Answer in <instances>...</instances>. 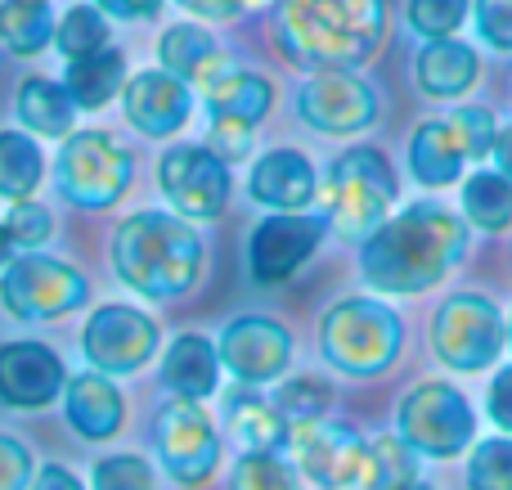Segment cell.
<instances>
[{
    "instance_id": "9",
    "label": "cell",
    "mask_w": 512,
    "mask_h": 490,
    "mask_svg": "<svg viewBox=\"0 0 512 490\" xmlns=\"http://www.w3.org/2000/svg\"><path fill=\"white\" fill-rule=\"evenodd\" d=\"M432 351L450 369L477 374V369L495 365L504 351V315L490 297L481 293H459L436 311L432 320Z\"/></svg>"
},
{
    "instance_id": "29",
    "label": "cell",
    "mask_w": 512,
    "mask_h": 490,
    "mask_svg": "<svg viewBox=\"0 0 512 490\" xmlns=\"http://www.w3.org/2000/svg\"><path fill=\"white\" fill-rule=\"evenodd\" d=\"M45 176L41 144L23 131H0V198H18L23 203Z\"/></svg>"
},
{
    "instance_id": "48",
    "label": "cell",
    "mask_w": 512,
    "mask_h": 490,
    "mask_svg": "<svg viewBox=\"0 0 512 490\" xmlns=\"http://www.w3.org/2000/svg\"><path fill=\"white\" fill-rule=\"evenodd\" d=\"M495 162H499V176H508L512 180V126H504V131L495 135Z\"/></svg>"
},
{
    "instance_id": "16",
    "label": "cell",
    "mask_w": 512,
    "mask_h": 490,
    "mask_svg": "<svg viewBox=\"0 0 512 490\" xmlns=\"http://www.w3.org/2000/svg\"><path fill=\"white\" fill-rule=\"evenodd\" d=\"M216 356H221V365L239 383H274L292 360V338L274 320L248 315V320H234L221 333V351Z\"/></svg>"
},
{
    "instance_id": "51",
    "label": "cell",
    "mask_w": 512,
    "mask_h": 490,
    "mask_svg": "<svg viewBox=\"0 0 512 490\" xmlns=\"http://www.w3.org/2000/svg\"><path fill=\"white\" fill-rule=\"evenodd\" d=\"M405 490H432V486H418V482H414V486H405Z\"/></svg>"
},
{
    "instance_id": "49",
    "label": "cell",
    "mask_w": 512,
    "mask_h": 490,
    "mask_svg": "<svg viewBox=\"0 0 512 490\" xmlns=\"http://www.w3.org/2000/svg\"><path fill=\"white\" fill-rule=\"evenodd\" d=\"M265 5H279V0H234V9H239V14H243V9H265Z\"/></svg>"
},
{
    "instance_id": "20",
    "label": "cell",
    "mask_w": 512,
    "mask_h": 490,
    "mask_svg": "<svg viewBox=\"0 0 512 490\" xmlns=\"http://www.w3.org/2000/svg\"><path fill=\"white\" fill-rule=\"evenodd\" d=\"M248 189L261 207L301 212V207L315 198V167H310V158L297 149H274V153H265V158H256Z\"/></svg>"
},
{
    "instance_id": "39",
    "label": "cell",
    "mask_w": 512,
    "mask_h": 490,
    "mask_svg": "<svg viewBox=\"0 0 512 490\" xmlns=\"http://www.w3.org/2000/svg\"><path fill=\"white\" fill-rule=\"evenodd\" d=\"M95 490H153V468L140 455H108L95 464Z\"/></svg>"
},
{
    "instance_id": "26",
    "label": "cell",
    "mask_w": 512,
    "mask_h": 490,
    "mask_svg": "<svg viewBox=\"0 0 512 490\" xmlns=\"http://www.w3.org/2000/svg\"><path fill=\"white\" fill-rule=\"evenodd\" d=\"M477 81V54L472 45H459V41H432L423 54H418V86L427 95H441V99H454Z\"/></svg>"
},
{
    "instance_id": "12",
    "label": "cell",
    "mask_w": 512,
    "mask_h": 490,
    "mask_svg": "<svg viewBox=\"0 0 512 490\" xmlns=\"http://www.w3.org/2000/svg\"><path fill=\"white\" fill-rule=\"evenodd\" d=\"M81 347L104 374H135L158 351V324L135 306H99L86 320Z\"/></svg>"
},
{
    "instance_id": "36",
    "label": "cell",
    "mask_w": 512,
    "mask_h": 490,
    "mask_svg": "<svg viewBox=\"0 0 512 490\" xmlns=\"http://www.w3.org/2000/svg\"><path fill=\"white\" fill-rule=\"evenodd\" d=\"M468 18V0H409V27L427 41H445Z\"/></svg>"
},
{
    "instance_id": "41",
    "label": "cell",
    "mask_w": 512,
    "mask_h": 490,
    "mask_svg": "<svg viewBox=\"0 0 512 490\" xmlns=\"http://www.w3.org/2000/svg\"><path fill=\"white\" fill-rule=\"evenodd\" d=\"M477 32L495 50H512V0H477Z\"/></svg>"
},
{
    "instance_id": "25",
    "label": "cell",
    "mask_w": 512,
    "mask_h": 490,
    "mask_svg": "<svg viewBox=\"0 0 512 490\" xmlns=\"http://www.w3.org/2000/svg\"><path fill=\"white\" fill-rule=\"evenodd\" d=\"M463 149L454 140L450 122H423L414 131V144H409V171H414L423 185H454L463 171Z\"/></svg>"
},
{
    "instance_id": "37",
    "label": "cell",
    "mask_w": 512,
    "mask_h": 490,
    "mask_svg": "<svg viewBox=\"0 0 512 490\" xmlns=\"http://www.w3.org/2000/svg\"><path fill=\"white\" fill-rule=\"evenodd\" d=\"M445 122H450L463 158H486V153L495 149L499 126H495V117H490V108H454Z\"/></svg>"
},
{
    "instance_id": "24",
    "label": "cell",
    "mask_w": 512,
    "mask_h": 490,
    "mask_svg": "<svg viewBox=\"0 0 512 490\" xmlns=\"http://www.w3.org/2000/svg\"><path fill=\"white\" fill-rule=\"evenodd\" d=\"M203 95H207L212 117H221V122H243V126H256L274 104L270 81L256 77V72H243V68H230L212 90H203Z\"/></svg>"
},
{
    "instance_id": "43",
    "label": "cell",
    "mask_w": 512,
    "mask_h": 490,
    "mask_svg": "<svg viewBox=\"0 0 512 490\" xmlns=\"http://www.w3.org/2000/svg\"><path fill=\"white\" fill-rule=\"evenodd\" d=\"M32 486V455L23 441L0 432V490H27Z\"/></svg>"
},
{
    "instance_id": "33",
    "label": "cell",
    "mask_w": 512,
    "mask_h": 490,
    "mask_svg": "<svg viewBox=\"0 0 512 490\" xmlns=\"http://www.w3.org/2000/svg\"><path fill=\"white\" fill-rule=\"evenodd\" d=\"M468 486L472 490H512V441L495 437L481 441L468 459Z\"/></svg>"
},
{
    "instance_id": "44",
    "label": "cell",
    "mask_w": 512,
    "mask_h": 490,
    "mask_svg": "<svg viewBox=\"0 0 512 490\" xmlns=\"http://www.w3.org/2000/svg\"><path fill=\"white\" fill-rule=\"evenodd\" d=\"M486 405H490V419H495L499 428H504L508 437H512V365L504 369V374H495Z\"/></svg>"
},
{
    "instance_id": "46",
    "label": "cell",
    "mask_w": 512,
    "mask_h": 490,
    "mask_svg": "<svg viewBox=\"0 0 512 490\" xmlns=\"http://www.w3.org/2000/svg\"><path fill=\"white\" fill-rule=\"evenodd\" d=\"M27 490H81V482L68 473V468H59V464H45L41 473L32 477V486H27Z\"/></svg>"
},
{
    "instance_id": "35",
    "label": "cell",
    "mask_w": 512,
    "mask_h": 490,
    "mask_svg": "<svg viewBox=\"0 0 512 490\" xmlns=\"http://www.w3.org/2000/svg\"><path fill=\"white\" fill-rule=\"evenodd\" d=\"M414 450L400 437H382L373 441V490H405L414 486Z\"/></svg>"
},
{
    "instance_id": "10",
    "label": "cell",
    "mask_w": 512,
    "mask_h": 490,
    "mask_svg": "<svg viewBox=\"0 0 512 490\" xmlns=\"http://www.w3.org/2000/svg\"><path fill=\"white\" fill-rule=\"evenodd\" d=\"M86 275L54 257H18L0 275V302L14 320H59L86 302Z\"/></svg>"
},
{
    "instance_id": "28",
    "label": "cell",
    "mask_w": 512,
    "mask_h": 490,
    "mask_svg": "<svg viewBox=\"0 0 512 490\" xmlns=\"http://www.w3.org/2000/svg\"><path fill=\"white\" fill-rule=\"evenodd\" d=\"M72 113H77V104L59 81L27 77L18 86V117L32 135H72Z\"/></svg>"
},
{
    "instance_id": "42",
    "label": "cell",
    "mask_w": 512,
    "mask_h": 490,
    "mask_svg": "<svg viewBox=\"0 0 512 490\" xmlns=\"http://www.w3.org/2000/svg\"><path fill=\"white\" fill-rule=\"evenodd\" d=\"M207 149L216 153V158L230 167V162H243L252 153V126L243 122H221V117H212V144Z\"/></svg>"
},
{
    "instance_id": "6",
    "label": "cell",
    "mask_w": 512,
    "mask_h": 490,
    "mask_svg": "<svg viewBox=\"0 0 512 490\" xmlns=\"http://www.w3.org/2000/svg\"><path fill=\"white\" fill-rule=\"evenodd\" d=\"M288 450L297 468L324 490H373V446L342 423H292Z\"/></svg>"
},
{
    "instance_id": "31",
    "label": "cell",
    "mask_w": 512,
    "mask_h": 490,
    "mask_svg": "<svg viewBox=\"0 0 512 490\" xmlns=\"http://www.w3.org/2000/svg\"><path fill=\"white\" fill-rule=\"evenodd\" d=\"M463 212L477 230L499 234L512 225V180L499 171H477V176L463 185Z\"/></svg>"
},
{
    "instance_id": "27",
    "label": "cell",
    "mask_w": 512,
    "mask_h": 490,
    "mask_svg": "<svg viewBox=\"0 0 512 490\" xmlns=\"http://www.w3.org/2000/svg\"><path fill=\"white\" fill-rule=\"evenodd\" d=\"M126 77V59L122 50H95V54H81V59L68 63V81H63V90L72 95V104L77 108H104L108 99L117 95V86H122Z\"/></svg>"
},
{
    "instance_id": "21",
    "label": "cell",
    "mask_w": 512,
    "mask_h": 490,
    "mask_svg": "<svg viewBox=\"0 0 512 490\" xmlns=\"http://www.w3.org/2000/svg\"><path fill=\"white\" fill-rule=\"evenodd\" d=\"M63 405H68L72 432H81L86 441H104L122 428V392L113 387V378L104 374H77L63 387Z\"/></svg>"
},
{
    "instance_id": "1",
    "label": "cell",
    "mask_w": 512,
    "mask_h": 490,
    "mask_svg": "<svg viewBox=\"0 0 512 490\" xmlns=\"http://www.w3.org/2000/svg\"><path fill=\"white\" fill-rule=\"evenodd\" d=\"M463 243L468 234L459 216L445 212L441 203H414L364 239L360 270L378 293L414 297L450 275L454 261L463 257Z\"/></svg>"
},
{
    "instance_id": "8",
    "label": "cell",
    "mask_w": 512,
    "mask_h": 490,
    "mask_svg": "<svg viewBox=\"0 0 512 490\" xmlns=\"http://www.w3.org/2000/svg\"><path fill=\"white\" fill-rule=\"evenodd\" d=\"M131 185V153L104 131H77L59 149V189L77 207H113Z\"/></svg>"
},
{
    "instance_id": "15",
    "label": "cell",
    "mask_w": 512,
    "mask_h": 490,
    "mask_svg": "<svg viewBox=\"0 0 512 490\" xmlns=\"http://www.w3.org/2000/svg\"><path fill=\"white\" fill-rule=\"evenodd\" d=\"M324 230H328L324 216H301V212H279L270 221H261L248 243L252 279L256 284H283L319 248Z\"/></svg>"
},
{
    "instance_id": "45",
    "label": "cell",
    "mask_w": 512,
    "mask_h": 490,
    "mask_svg": "<svg viewBox=\"0 0 512 490\" xmlns=\"http://www.w3.org/2000/svg\"><path fill=\"white\" fill-rule=\"evenodd\" d=\"M99 9H108L113 18H153L162 9V0H99Z\"/></svg>"
},
{
    "instance_id": "34",
    "label": "cell",
    "mask_w": 512,
    "mask_h": 490,
    "mask_svg": "<svg viewBox=\"0 0 512 490\" xmlns=\"http://www.w3.org/2000/svg\"><path fill=\"white\" fill-rule=\"evenodd\" d=\"M230 490H301L292 464H283L279 455H243L234 464Z\"/></svg>"
},
{
    "instance_id": "17",
    "label": "cell",
    "mask_w": 512,
    "mask_h": 490,
    "mask_svg": "<svg viewBox=\"0 0 512 490\" xmlns=\"http://www.w3.org/2000/svg\"><path fill=\"white\" fill-rule=\"evenodd\" d=\"M63 360L45 342H5L0 347V401L18 410H41L63 392Z\"/></svg>"
},
{
    "instance_id": "14",
    "label": "cell",
    "mask_w": 512,
    "mask_h": 490,
    "mask_svg": "<svg viewBox=\"0 0 512 490\" xmlns=\"http://www.w3.org/2000/svg\"><path fill=\"white\" fill-rule=\"evenodd\" d=\"M297 113L306 117L315 131L328 135H355L373 126L378 117V95L369 81L351 77V72H319L297 90Z\"/></svg>"
},
{
    "instance_id": "3",
    "label": "cell",
    "mask_w": 512,
    "mask_h": 490,
    "mask_svg": "<svg viewBox=\"0 0 512 490\" xmlns=\"http://www.w3.org/2000/svg\"><path fill=\"white\" fill-rule=\"evenodd\" d=\"M113 270L135 293L167 302L198 284L203 275V239L189 230L185 216L135 212L113 239Z\"/></svg>"
},
{
    "instance_id": "47",
    "label": "cell",
    "mask_w": 512,
    "mask_h": 490,
    "mask_svg": "<svg viewBox=\"0 0 512 490\" xmlns=\"http://www.w3.org/2000/svg\"><path fill=\"white\" fill-rule=\"evenodd\" d=\"M180 5H185L194 18H207V23H221V18L239 14V9H234V0H180Z\"/></svg>"
},
{
    "instance_id": "50",
    "label": "cell",
    "mask_w": 512,
    "mask_h": 490,
    "mask_svg": "<svg viewBox=\"0 0 512 490\" xmlns=\"http://www.w3.org/2000/svg\"><path fill=\"white\" fill-rule=\"evenodd\" d=\"M5 252H9V234H5V225H0V261H5Z\"/></svg>"
},
{
    "instance_id": "5",
    "label": "cell",
    "mask_w": 512,
    "mask_h": 490,
    "mask_svg": "<svg viewBox=\"0 0 512 490\" xmlns=\"http://www.w3.org/2000/svg\"><path fill=\"white\" fill-rule=\"evenodd\" d=\"M324 203L328 216L342 239H369L382 221H387L391 203H396V176H391V162L378 149L360 144V149H346L342 158L328 167V185H324Z\"/></svg>"
},
{
    "instance_id": "38",
    "label": "cell",
    "mask_w": 512,
    "mask_h": 490,
    "mask_svg": "<svg viewBox=\"0 0 512 490\" xmlns=\"http://www.w3.org/2000/svg\"><path fill=\"white\" fill-rule=\"evenodd\" d=\"M274 410L292 423H310V419H324L328 410V387L315 383V378H297V383H288L279 392V401H274Z\"/></svg>"
},
{
    "instance_id": "7",
    "label": "cell",
    "mask_w": 512,
    "mask_h": 490,
    "mask_svg": "<svg viewBox=\"0 0 512 490\" xmlns=\"http://www.w3.org/2000/svg\"><path fill=\"white\" fill-rule=\"evenodd\" d=\"M400 441L418 455L450 459L468 450L477 414H472L468 396L450 383H418L414 392L400 401Z\"/></svg>"
},
{
    "instance_id": "19",
    "label": "cell",
    "mask_w": 512,
    "mask_h": 490,
    "mask_svg": "<svg viewBox=\"0 0 512 490\" xmlns=\"http://www.w3.org/2000/svg\"><path fill=\"white\" fill-rule=\"evenodd\" d=\"M158 59H162V72H171V77H180L185 86H198V90H212L216 81L234 68V63L221 54L216 36L198 23L167 27L158 41Z\"/></svg>"
},
{
    "instance_id": "22",
    "label": "cell",
    "mask_w": 512,
    "mask_h": 490,
    "mask_svg": "<svg viewBox=\"0 0 512 490\" xmlns=\"http://www.w3.org/2000/svg\"><path fill=\"white\" fill-rule=\"evenodd\" d=\"M216 378H221V356L198 333H180L167 347V356H162V383L176 392V401H203V396H212Z\"/></svg>"
},
{
    "instance_id": "11",
    "label": "cell",
    "mask_w": 512,
    "mask_h": 490,
    "mask_svg": "<svg viewBox=\"0 0 512 490\" xmlns=\"http://www.w3.org/2000/svg\"><path fill=\"white\" fill-rule=\"evenodd\" d=\"M153 450L162 468L180 486H203L221 464V437L216 423L198 410V401H167L153 419Z\"/></svg>"
},
{
    "instance_id": "40",
    "label": "cell",
    "mask_w": 512,
    "mask_h": 490,
    "mask_svg": "<svg viewBox=\"0 0 512 490\" xmlns=\"http://www.w3.org/2000/svg\"><path fill=\"white\" fill-rule=\"evenodd\" d=\"M5 234H9V248H41L50 239V212L41 203H18L5 221Z\"/></svg>"
},
{
    "instance_id": "2",
    "label": "cell",
    "mask_w": 512,
    "mask_h": 490,
    "mask_svg": "<svg viewBox=\"0 0 512 490\" xmlns=\"http://www.w3.org/2000/svg\"><path fill=\"white\" fill-rule=\"evenodd\" d=\"M382 0H279L274 36L301 68L342 72L364 63L382 41Z\"/></svg>"
},
{
    "instance_id": "32",
    "label": "cell",
    "mask_w": 512,
    "mask_h": 490,
    "mask_svg": "<svg viewBox=\"0 0 512 490\" xmlns=\"http://www.w3.org/2000/svg\"><path fill=\"white\" fill-rule=\"evenodd\" d=\"M54 41H59V50L68 54V59L95 54L108 45V18L99 14L95 5H72L68 14L59 18V27H54Z\"/></svg>"
},
{
    "instance_id": "18",
    "label": "cell",
    "mask_w": 512,
    "mask_h": 490,
    "mask_svg": "<svg viewBox=\"0 0 512 490\" xmlns=\"http://www.w3.org/2000/svg\"><path fill=\"white\" fill-rule=\"evenodd\" d=\"M126 122L140 135H176L189 122V86L171 72H140L122 95Z\"/></svg>"
},
{
    "instance_id": "13",
    "label": "cell",
    "mask_w": 512,
    "mask_h": 490,
    "mask_svg": "<svg viewBox=\"0 0 512 490\" xmlns=\"http://www.w3.org/2000/svg\"><path fill=\"white\" fill-rule=\"evenodd\" d=\"M162 194L180 216H216L230 198V167L216 158L212 149L198 144H176L158 167Z\"/></svg>"
},
{
    "instance_id": "30",
    "label": "cell",
    "mask_w": 512,
    "mask_h": 490,
    "mask_svg": "<svg viewBox=\"0 0 512 490\" xmlns=\"http://www.w3.org/2000/svg\"><path fill=\"white\" fill-rule=\"evenodd\" d=\"M0 41L14 54H36L54 41V18L45 0H0Z\"/></svg>"
},
{
    "instance_id": "52",
    "label": "cell",
    "mask_w": 512,
    "mask_h": 490,
    "mask_svg": "<svg viewBox=\"0 0 512 490\" xmlns=\"http://www.w3.org/2000/svg\"><path fill=\"white\" fill-rule=\"evenodd\" d=\"M508 342H512V315H508Z\"/></svg>"
},
{
    "instance_id": "4",
    "label": "cell",
    "mask_w": 512,
    "mask_h": 490,
    "mask_svg": "<svg viewBox=\"0 0 512 490\" xmlns=\"http://www.w3.org/2000/svg\"><path fill=\"white\" fill-rule=\"evenodd\" d=\"M400 315L391 306L373 302V297H346L333 311H324L319 320V347L342 374L373 378L382 369H391V360L400 356Z\"/></svg>"
},
{
    "instance_id": "23",
    "label": "cell",
    "mask_w": 512,
    "mask_h": 490,
    "mask_svg": "<svg viewBox=\"0 0 512 490\" xmlns=\"http://www.w3.org/2000/svg\"><path fill=\"white\" fill-rule=\"evenodd\" d=\"M225 423L239 437L243 455H279L288 446V419L256 392H234L225 401Z\"/></svg>"
}]
</instances>
